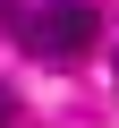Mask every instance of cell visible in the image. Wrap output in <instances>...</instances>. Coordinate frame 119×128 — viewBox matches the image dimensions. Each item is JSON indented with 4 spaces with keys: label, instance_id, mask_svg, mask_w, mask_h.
<instances>
[{
    "label": "cell",
    "instance_id": "1",
    "mask_svg": "<svg viewBox=\"0 0 119 128\" xmlns=\"http://www.w3.org/2000/svg\"><path fill=\"white\" fill-rule=\"evenodd\" d=\"M17 43L43 60V68H85L94 43H102V17H94V0H43V9L17 26Z\"/></svg>",
    "mask_w": 119,
    "mask_h": 128
},
{
    "label": "cell",
    "instance_id": "2",
    "mask_svg": "<svg viewBox=\"0 0 119 128\" xmlns=\"http://www.w3.org/2000/svg\"><path fill=\"white\" fill-rule=\"evenodd\" d=\"M17 26H26V17H17V0H0V34H17Z\"/></svg>",
    "mask_w": 119,
    "mask_h": 128
},
{
    "label": "cell",
    "instance_id": "3",
    "mask_svg": "<svg viewBox=\"0 0 119 128\" xmlns=\"http://www.w3.org/2000/svg\"><path fill=\"white\" fill-rule=\"evenodd\" d=\"M0 128H9V94H0Z\"/></svg>",
    "mask_w": 119,
    "mask_h": 128
}]
</instances>
